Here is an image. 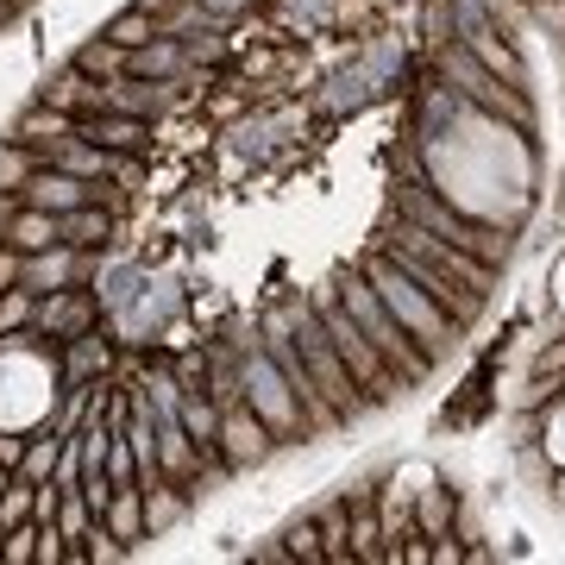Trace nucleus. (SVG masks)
<instances>
[{
	"instance_id": "nucleus-1",
	"label": "nucleus",
	"mask_w": 565,
	"mask_h": 565,
	"mask_svg": "<svg viewBox=\"0 0 565 565\" xmlns=\"http://www.w3.org/2000/svg\"><path fill=\"white\" fill-rule=\"evenodd\" d=\"M364 282L377 289V302H384L390 315H396V327H403V333H408L415 345H422V352H427L434 364H440L446 352L459 345L465 327L452 321V315H446V308L434 302V296H427L422 282H415V277L403 270V264L390 258V252H371V264H364Z\"/></svg>"
},
{
	"instance_id": "nucleus-2",
	"label": "nucleus",
	"mask_w": 565,
	"mask_h": 565,
	"mask_svg": "<svg viewBox=\"0 0 565 565\" xmlns=\"http://www.w3.org/2000/svg\"><path fill=\"white\" fill-rule=\"evenodd\" d=\"M333 289H340L345 315L359 321V333H364L371 345H377V359H384L390 371L403 377V384H427V377H434V359H427L422 345L408 340L403 327H396V315H390V308L377 302V289H371V282H364V277H340Z\"/></svg>"
},
{
	"instance_id": "nucleus-3",
	"label": "nucleus",
	"mask_w": 565,
	"mask_h": 565,
	"mask_svg": "<svg viewBox=\"0 0 565 565\" xmlns=\"http://www.w3.org/2000/svg\"><path fill=\"white\" fill-rule=\"evenodd\" d=\"M308 302H315V315H321V327H327V340H333V352H340V364L352 371L359 396H364L371 408H384L390 396L403 390V377H396V371L377 359V345L359 333V321H352V315H345V302H340V289H315Z\"/></svg>"
},
{
	"instance_id": "nucleus-4",
	"label": "nucleus",
	"mask_w": 565,
	"mask_h": 565,
	"mask_svg": "<svg viewBox=\"0 0 565 565\" xmlns=\"http://www.w3.org/2000/svg\"><path fill=\"white\" fill-rule=\"evenodd\" d=\"M289 333H296V352H302L308 377L321 384L327 403L340 408V422H345V415H364L371 403L359 396L352 371L340 364V352H333V340H327V327H321V315H315V302H289Z\"/></svg>"
},
{
	"instance_id": "nucleus-5",
	"label": "nucleus",
	"mask_w": 565,
	"mask_h": 565,
	"mask_svg": "<svg viewBox=\"0 0 565 565\" xmlns=\"http://www.w3.org/2000/svg\"><path fill=\"white\" fill-rule=\"evenodd\" d=\"M440 76H446V88L459 95V102H471V107H484L490 120H509L515 132H527L534 126V102H527L515 82H503V76H490L484 63L471 57L465 44H452L440 57Z\"/></svg>"
},
{
	"instance_id": "nucleus-6",
	"label": "nucleus",
	"mask_w": 565,
	"mask_h": 565,
	"mask_svg": "<svg viewBox=\"0 0 565 565\" xmlns=\"http://www.w3.org/2000/svg\"><path fill=\"white\" fill-rule=\"evenodd\" d=\"M239 396L252 403V415H258L277 440H296V434H308V415L302 403H296V390H289V377L277 371V359L264 352V345H245L239 352Z\"/></svg>"
},
{
	"instance_id": "nucleus-7",
	"label": "nucleus",
	"mask_w": 565,
	"mask_h": 565,
	"mask_svg": "<svg viewBox=\"0 0 565 565\" xmlns=\"http://www.w3.org/2000/svg\"><path fill=\"white\" fill-rule=\"evenodd\" d=\"M403 221L427 226V233H440V239L465 245V252H478V258H484V264H497V270H503V264H509V252H515V239H509V233H497V226H478L471 214H452V207L427 202L422 189H403Z\"/></svg>"
},
{
	"instance_id": "nucleus-8",
	"label": "nucleus",
	"mask_w": 565,
	"mask_h": 565,
	"mask_svg": "<svg viewBox=\"0 0 565 565\" xmlns=\"http://www.w3.org/2000/svg\"><path fill=\"white\" fill-rule=\"evenodd\" d=\"M396 252H415L422 264H434L440 277H452L459 289H471V296H484L490 302V282H497V264H484L478 252H465V245L440 239V233H427V226L403 221V233H396Z\"/></svg>"
},
{
	"instance_id": "nucleus-9",
	"label": "nucleus",
	"mask_w": 565,
	"mask_h": 565,
	"mask_svg": "<svg viewBox=\"0 0 565 565\" xmlns=\"http://www.w3.org/2000/svg\"><path fill=\"white\" fill-rule=\"evenodd\" d=\"M214 452H221L233 471H252V465H264L270 452H277V434L252 415V403H226L221 408V434H214Z\"/></svg>"
},
{
	"instance_id": "nucleus-10",
	"label": "nucleus",
	"mask_w": 565,
	"mask_h": 565,
	"mask_svg": "<svg viewBox=\"0 0 565 565\" xmlns=\"http://www.w3.org/2000/svg\"><path fill=\"white\" fill-rule=\"evenodd\" d=\"M95 315H102V302H95L88 289H76V282H63V289L39 296L32 327H39L44 340H76V333H88V327H95Z\"/></svg>"
},
{
	"instance_id": "nucleus-11",
	"label": "nucleus",
	"mask_w": 565,
	"mask_h": 565,
	"mask_svg": "<svg viewBox=\"0 0 565 565\" xmlns=\"http://www.w3.org/2000/svg\"><path fill=\"white\" fill-rule=\"evenodd\" d=\"M88 277V252H76V245H44V252H25L20 258V282L32 289V296H51V289H63V282H82Z\"/></svg>"
},
{
	"instance_id": "nucleus-12",
	"label": "nucleus",
	"mask_w": 565,
	"mask_h": 565,
	"mask_svg": "<svg viewBox=\"0 0 565 565\" xmlns=\"http://www.w3.org/2000/svg\"><path fill=\"white\" fill-rule=\"evenodd\" d=\"M20 202H25V207H44V214H70V207L95 202V182H88V177H70V170H57V163H39V170L25 177Z\"/></svg>"
},
{
	"instance_id": "nucleus-13",
	"label": "nucleus",
	"mask_w": 565,
	"mask_h": 565,
	"mask_svg": "<svg viewBox=\"0 0 565 565\" xmlns=\"http://www.w3.org/2000/svg\"><path fill=\"white\" fill-rule=\"evenodd\" d=\"M70 132H76V114H63V107H51V102L25 107L20 120H13V139H20L25 151H39V158H51Z\"/></svg>"
},
{
	"instance_id": "nucleus-14",
	"label": "nucleus",
	"mask_w": 565,
	"mask_h": 565,
	"mask_svg": "<svg viewBox=\"0 0 565 565\" xmlns=\"http://www.w3.org/2000/svg\"><path fill=\"white\" fill-rule=\"evenodd\" d=\"M39 102H51V107H63V114H102L107 107V88L88 70H76V63H63L57 76L44 82V95Z\"/></svg>"
},
{
	"instance_id": "nucleus-15",
	"label": "nucleus",
	"mask_w": 565,
	"mask_h": 565,
	"mask_svg": "<svg viewBox=\"0 0 565 565\" xmlns=\"http://www.w3.org/2000/svg\"><path fill=\"white\" fill-rule=\"evenodd\" d=\"M189 70V51H182V39H170V32H158V39H145L139 51H126V76H145V82H170Z\"/></svg>"
},
{
	"instance_id": "nucleus-16",
	"label": "nucleus",
	"mask_w": 565,
	"mask_h": 565,
	"mask_svg": "<svg viewBox=\"0 0 565 565\" xmlns=\"http://www.w3.org/2000/svg\"><path fill=\"white\" fill-rule=\"evenodd\" d=\"M189 509H195V497L182 484H170V478L163 484H145V541H163L170 527H182Z\"/></svg>"
},
{
	"instance_id": "nucleus-17",
	"label": "nucleus",
	"mask_w": 565,
	"mask_h": 565,
	"mask_svg": "<svg viewBox=\"0 0 565 565\" xmlns=\"http://www.w3.org/2000/svg\"><path fill=\"white\" fill-rule=\"evenodd\" d=\"M82 132L102 145V151H145V139H151V126H145L139 114H114V107L88 114V126H82Z\"/></svg>"
},
{
	"instance_id": "nucleus-18",
	"label": "nucleus",
	"mask_w": 565,
	"mask_h": 565,
	"mask_svg": "<svg viewBox=\"0 0 565 565\" xmlns=\"http://www.w3.org/2000/svg\"><path fill=\"white\" fill-rule=\"evenodd\" d=\"M70 352H63V384H95L107 364H114V345L88 327V333H76V340H63Z\"/></svg>"
},
{
	"instance_id": "nucleus-19",
	"label": "nucleus",
	"mask_w": 565,
	"mask_h": 565,
	"mask_svg": "<svg viewBox=\"0 0 565 565\" xmlns=\"http://www.w3.org/2000/svg\"><path fill=\"white\" fill-rule=\"evenodd\" d=\"M107 233H114V214H107L102 202H82V207H70V214H57V239L76 245V252H102Z\"/></svg>"
},
{
	"instance_id": "nucleus-20",
	"label": "nucleus",
	"mask_w": 565,
	"mask_h": 565,
	"mask_svg": "<svg viewBox=\"0 0 565 565\" xmlns=\"http://www.w3.org/2000/svg\"><path fill=\"white\" fill-rule=\"evenodd\" d=\"M102 522H107V534H120L126 546L145 541V484H120V490H114L107 509H102Z\"/></svg>"
},
{
	"instance_id": "nucleus-21",
	"label": "nucleus",
	"mask_w": 565,
	"mask_h": 565,
	"mask_svg": "<svg viewBox=\"0 0 565 565\" xmlns=\"http://www.w3.org/2000/svg\"><path fill=\"white\" fill-rule=\"evenodd\" d=\"M7 245L13 252H44V245H57V214H44V207H13V221H7Z\"/></svg>"
},
{
	"instance_id": "nucleus-22",
	"label": "nucleus",
	"mask_w": 565,
	"mask_h": 565,
	"mask_svg": "<svg viewBox=\"0 0 565 565\" xmlns=\"http://www.w3.org/2000/svg\"><path fill=\"white\" fill-rule=\"evenodd\" d=\"M315 527H321L327 559H352V503H345V497H333V503L315 515Z\"/></svg>"
},
{
	"instance_id": "nucleus-23",
	"label": "nucleus",
	"mask_w": 565,
	"mask_h": 565,
	"mask_svg": "<svg viewBox=\"0 0 565 565\" xmlns=\"http://www.w3.org/2000/svg\"><path fill=\"white\" fill-rule=\"evenodd\" d=\"M102 39H114V44H120V51H139L145 39H158V20H151V13H145L139 0H132L126 13H114V20L102 25Z\"/></svg>"
},
{
	"instance_id": "nucleus-24",
	"label": "nucleus",
	"mask_w": 565,
	"mask_h": 565,
	"mask_svg": "<svg viewBox=\"0 0 565 565\" xmlns=\"http://www.w3.org/2000/svg\"><path fill=\"white\" fill-rule=\"evenodd\" d=\"M70 63H76V70H88L95 82H114V76H126V51H120L114 39H88V44H82V51H76Z\"/></svg>"
},
{
	"instance_id": "nucleus-25",
	"label": "nucleus",
	"mask_w": 565,
	"mask_h": 565,
	"mask_svg": "<svg viewBox=\"0 0 565 565\" xmlns=\"http://www.w3.org/2000/svg\"><path fill=\"white\" fill-rule=\"evenodd\" d=\"M57 434H51V427H39V434H25V459H20V471H13V478H32V484H44V478H51V471H57Z\"/></svg>"
},
{
	"instance_id": "nucleus-26",
	"label": "nucleus",
	"mask_w": 565,
	"mask_h": 565,
	"mask_svg": "<svg viewBox=\"0 0 565 565\" xmlns=\"http://www.w3.org/2000/svg\"><path fill=\"white\" fill-rule=\"evenodd\" d=\"M88 527H95V503L82 497V484L63 490V497H57V534H63V541H88Z\"/></svg>"
},
{
	"instance_id": "nucleus-27",
	"label": "nucleus",
	"mask_w": 565,
	"mask_h": 565,
	"mask_svg": "<svg viewBox=\"0 0 565 565\" xmlns=\"http://www.w3.org/2000/svg\"><path fill=\"white\" fill-rule=\"evenodd\" d=\"M32 509H39V484H32V478H13V484L0 490V527L39 522V515H32Z\"/></svg>"
},
{
	"instance_id": "nucleus-28",
	"label": "nucleus",
	"mask_w": 565,
	"mask_h": 565,
	"mask_svg": "<svg viewBox=\"0 0 565 565\" xmlns=\"http://www.w3.org/2000/svg\"><path fill=\"white\" fill-rule=\"evenodd\" d=\"M39 151H25L20 139L13 145H0V195H13V189H25V177H32V170H39Z\"/></svg>"
},
{
	"instance_id": "nucleus-29",
	"label": "nucleus",
	"mask_w": 565,
	"mask_h": 565,
	"mask_svg": "<svg viewBox=\"0 0 565 565\" xmlns=\"http://www.w3.org/2000/svg\"><path fill=\"white\" fill-rule=\"evenodd\" d=\"M32 315H39V296H32L25 282L0 289V333H20V327H32Z\"/></svg>"
},
{
	"instance_id": "nucleus-30",
	"label": "nucleus",
	"mask_w": 565,
	"mask_h": 565,
	"mask_svg": "<svg viewBox=\"0 0 565 565\" xmlns=\"http://www.w3.org/2000/svg\"><path fill=\"white\" fill-rule=\"evenodd\" d=\"M0 565H39V522L7 527V541H0Z\"/></svg>"
},
{
	"instance_id": "nucleus-31",
	"label": "nucleus",
	"mask_w": 565,
	"mask_h": 565,
	"mask_svg": "<svg viewBox=\"0 0 565 565\" xmlns=\"http://www.w3.org/2000/svg\"><path fill=\"white\" fill-rule=\"evenodd\" d=\"M107 484H114V490L139 484V459H132V440H126V434H114V440H107Z\"/></svg>"
},
{
	"instance_id": "nucleus-32",
	"label": "nucleus",
	"mask_w": 565,
	"mask_h": 565,
	"mask_svg": "<svg viewBox=\"0 0 565 565\" xmlns=\"http://www.w3.org/2000/svg\"><path fill=\"white\" fill-rule=\"evenodd\" d=\"M282 541H289V559H302V565H321L327 559V553H321V527H315V522H296Z\"/></svg>"
},
{
	"instance_id": "nucleus-33",
	"label": "nucleus",
	"mask_w": 565,
	"mask_h": 565,
	"mask_svg": "<svg viewBox=\"0 0 565 565\" xmlns=\"http://www.w3.org/2000/svg\"><path fill=\"white\" fill-rule=\"evenodd\" d=\"M252 13V0H202V25H233Z\"/></svg>"
},
{
	"instance_id": "nucleus-34",
	"label": "nucleus",
	"mask_w": 565,
	"mask_h": 565,
	"mask_svg": "<svg viewBox=\"0 0 565 565\" xmlns=\"http://www.w3.org/2000/svg\"><path fill=\"white\" fill-rule=\"evenodd\" d=\"M527 13H534L553 39H565V0H527Z\"/></svg>"
},
{
	"instance_id": "nucleus-35",
	"label": "nucleus",
	"mask_w": 565,
	"mask_h": 565,
	"mask_svg": "<svg viewBox=\"0 0 565 565\" xmlns=\"http://www.w3.org/2000/svg\"><path fill=\"white\" fill-rule=\"evenodd\" d=\"M182 51H189V63H214L226 51L221 39H214V32H202V39H182Z\"/></svg>"
},
{
	"instance_id": "nucleus-36",
	"label": "nucleus",
	"mask_w": 565,
	"mask_h": 565,
	"mask_svg": "<svg viewBox=\"0 0 565 565\" xmlns=\"http://www.w3.org/2000/svg\"><path fill=\"white\" fill-rule=\"evenodd\" d=\"M20 459H25V434H0V465L20 471Z\"/></svg>"
},
{
	"instance_id": "nucleus-37",
	"label": "nucleus",
	"mask_w": 565,
	"mask_h": 565,
	"mask_svg": "<svg viewBox=\"0 0 565 565\" xmlns=\"http://www.w3.org/2000/svg\"><path fill=\"white\" fill-rule=\"evenodd\" d=\"M13 282H20V252L0 239V289H13Z\"/></svg>"
},
{
	"instance_id": "nucleus-38",
	"label": "nucleus",
	"mask_w": 565,
	"mask_h": 565,
	"mask_svg": "<svg viewBox=\"0 0 565 565\" xmlns=\"http://www.w3.org/2000/svg\"><path fill=\"white\" fill-rule=\"evenodd\" d=\"M7 221H13V202H7V195H0V239H7Z\"/></svg>"
},
{
	"instance_id": "nucleus-39",
	"label": "nucleus",
	"mask_w": 565,
	"mask_h": 565,
	"mask_svg": "<svg viewBox=\"0 0 565 565\" xmlns=\"http://www.w3.org/2000/svg\"><path fill=\"white\" fill-rule=\"evenodd\" d=\"M0 490H7V465H0Z\"/></svg>"
},
{
	"instance_id": "nucleus-40",
	"label": "nucleus",
	"mask_w": 565,
	"mask_h": 565,
	"mask_svg": "<svg viewBox=\"0 0 565 565\" xmlns=\"http://www.w3.org/2000/svg\"><path fill=\"white\" fill-rule=\"evenodd\" d=\"M0 541H7V527H0Z\"/></svg>"
},
{
	"instance_id": "nucleus-41",
	"label": "nucleus",
	"mask_w": 565,
	"mask_h": 565,
	"mask_svg": "<svg viewBox=\"0 0 565 565\" xmlns=\"http://www.w3.org/2000/svg\"><path fill=\"white\" fill-rule=\"evenodd\" d=\"M522 7H527V0H522Z\"/></svg>"
}]
</instances>
